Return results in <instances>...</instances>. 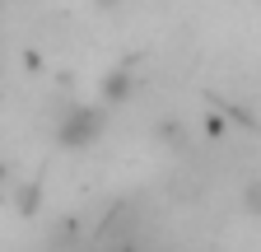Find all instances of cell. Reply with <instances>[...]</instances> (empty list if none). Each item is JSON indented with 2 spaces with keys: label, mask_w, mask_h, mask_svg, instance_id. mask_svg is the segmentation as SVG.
Listing matches in <instances>:
<instances>
[{
  "label": "cell",
  "mask_w": 261,
  "mask_h": 252,
  "mask_svg": "<svg viewBox=\"0 0 261 252\" xmlns=\"http://www.w3.org/2000/svg\"><path fill=\"white\" fill-rule=\"evenodd\" d=\"M247 210H252V215H261V182H252V187H247Z\"/></svg>",
  "instance_id": "obj_1"
}]
</instances>
